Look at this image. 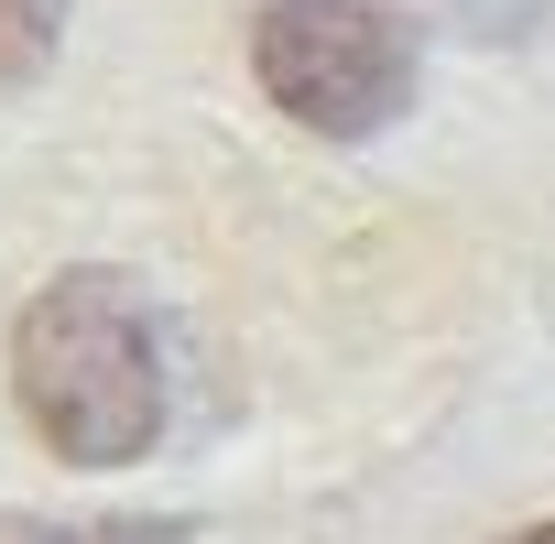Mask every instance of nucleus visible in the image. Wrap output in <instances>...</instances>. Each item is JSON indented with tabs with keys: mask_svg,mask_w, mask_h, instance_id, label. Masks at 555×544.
I'll return each instance as SVG.
<instances>
[{
	"mask_svg": "<svg viewBox=\"0 0 555 544\" xmlns=\"http://www.w3.org/2000/svg\"><path fill=\"white\" fill-rule=\"evenodd\" d=\"M261 99L317 142H371L414 109V34L371 0H272L250 23Z\"/></svg>",
	"mask_w": 555,
	"mask_h": 544,
	"instance_id": "f03ea898",
	"label": "nucleus"
},
{
	"mask_svg": "<svg viewBox=\"0 0 555 544\" xmlns=\"http://www.w3.org/2000/svg\"><path fill=\"white\" fill-rule=\"evenodd\" d=\"M66 44V0H0V99L34 88Z\"/></svg>",
	"mask_w": 555,
	"mask_h": 544,
	"instance_id": "7ed1b4c3",
	"label": "nucleus"
},
{
	"mask_svg": "<svg viewBox=\"0 0 555 544\" xmlns=\"http://www.w3.org/2000/svg\"><path fill=\"white\" fill-rule=\"evenodd\" d=\"M512 544H555V522H522V533H512Z\"/></svg>",
	"mask_w": 555,
	"mask_h": 544,
	"instance_id": "39448f33",
	"label": "nucleus"
},
{
	"mask_svg": "<svg viewBox=\"0 0 555 544\" xmlns=\"http://www.w3.org/2000/svg\"><path fill=\"white\" fill-rule=\"evenodd\" d=\"M12 403L66 468H131L164 446V338L120 272H55L12 327Z\"/></svg>",
	"mask_w": 555,
	"mask_h": 544,
	"instance_id": "f257e3e1",
	"label": "nucleus"
},
{
	"mask_svg": "<svg viewBox=\"0 0 555 544\" xmlns=\"http://www.w3.org/2000/svg\"><path fill=\"white\" fill-rule=\"evenodd\" d=\"M12 544H185V533L175 522H34Z\"/></svg>",
	"mask_w": 555,
	"mask_h": 544,
	"instance_id": "20e7f679",
	"label": "nucleus"
}]
</instances>
